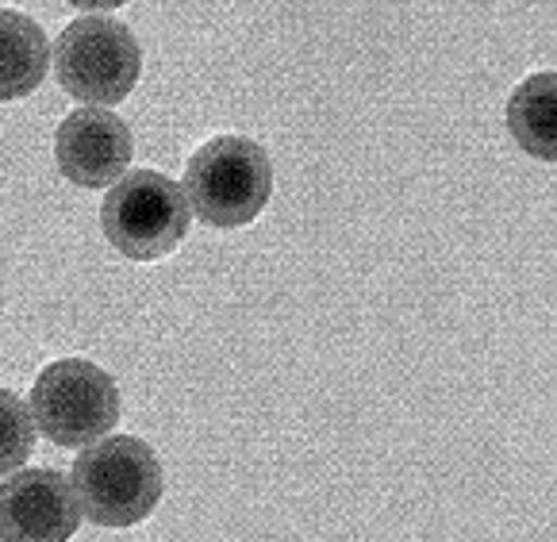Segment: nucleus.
Here are the masks:
<instances>
[{
    "label": "nucleus",
    "mask_w": 557,
    "mask_h": 542,
    "mask_svg": "<svg viewBox=\"0 0 557 542\" xmlns=\"http://www.w3.org/2000/svg\"><path fill=\"white\" fill-rule=\"evenodd\" d=\"M74 493L97 527H135L162 501V461L143 439L112 435L89 443L74 461Z\"/></svg>",
    "instance_id": "nucleus-1"
},
{
    "label": "nucleus",
    "mask_w": 557,
    "mask_h": 542,
    "mask_svg": "<svg viewBox=\"0 0 557 542\" xmlns=\"http://www.w3.org/2000/svg\"><path fill=\"white\" fill-rule=\"evenodd\" d=\"M181 189L208 227H243L270 205L273 162L255 139L220 135L189 158Z\"/></svg>",
    "instance_id": "nucleus-2"
},
{
    "label": "nucleus",
    "mask_w": 557,
    "mask_h": 542,
    "mask_svg": "<svg viewBox=\"0 0 557 542\" xmlns=\"http://www.w3.org/2000/svg\"><path fill=\"white\" fill-rule=\"evenodd\" d=\"M100 227L123 258L154 262L173 255L189 235V197L165 173L132 170L112 181L100 208Z\"/></svg>",
    "instance_id": "nucleus-3"
},
{
    "label": "nucleus",
    "mask_w": 557,
    "mask_h": 542,
    "mask_svg": "<svg viewBox=\"0 0 557 542\" xmlns=\"http://www.w3.org/2000/svg\"><path fill=\"white\" fill-rule=\"evenodd\" d=\"M32 419L54 446L77 451L120 423V389L92 361H50L32 389Z\"/></svg>",
    "instance_id": "nucleus-4"
},
{
    "label": "nucleus",
    "mask_w": 557,
    "mask_h": 542,
    "mask_svg": "<svg viewBox=\"0 0 557 542\" xmlns=\"http://www.w3.org/2000/svg\"><path fill=\"white\" fill-rule=\"evenodd\" d=\"M143 50L132 27L112 16L74 20L54 42V74L70 97L85 104H120L135 89Z\"/></svg>",
    "instance_id": "nucleus-5"
},
{
    "label": "nucleus",
    "mask_w": 557,
    "mask_h": 542,
    "mask_svg": "<svg viewBox=\"0 0 557 542\" xmlns=\"http://www.w3.org/2000/svg\"><path fill=\"white\" fill-rule=\"evenodd\" d=\"M82 523L74 481L58 469H16L0 485V539L66 542Z\"/></svg>",
    "instance_id": "nucleus-6"
},
{
    "label": "nucleus",
    "mask_w": 557,
    "mask_h": 542,
    "mask_svg": "<svg viewBox=\"0 0 557 542\" xmlns=\"http://www.w3.org/2000/svg\"><path fill=\"white\" fill-rule=\"evenodd\" d=\"M132 127L108 108H77L62 120L54 135V158L62 177L77 189H104L132 165Z\"/></svg>",
    "instance_id": "nucleus-7"
},
{
    "label": "nucleus",
    "mask_w": 557,
    "mask_h": 542,
    "mask_svg": "<svg viewBox=\"0 0 557 542\" xmlns=\"http://www.w3.org/2000/svg\"><path fill=\"white\" fill-rule=\"evenodd\" d=\"M50 42L24 12H0V100H24L47 77Z\"/></svg>",
    "instance_id": "nucleus-8"
},
{
    "label": "nucleus",
    "mask_w": 557,
    "mask_h": 542,
    "mask_svg": "<svg viewBox=\"0 0 557 542\" xmlns=\"http://www.w3.org/2000/svg\"><path fill=\"white\" fill-rule=\"evenodd\" d=\"M554 100L557 82L554 74H534L511 93L508 100V127L511 139L527 150V155L554 162L557 158V127H554Z\"/></svg>",
    "instance_id": "nucleus-9"
},
{
    "label": "nucleus",
    "mask_w": 557,
    "mask_h": 542,
    "mask_svg": "<svg viewBox=\"0 0 557 542\" xmlns=\"http://www.w3.org/2000/svg\"><path fill=\"white\" fill-rule=\"evenodd\" d=\"M32 446H35L32 408H27L16 393L0 389V477L16 473L20 466H27Z\"/></svg>",
    "instance_id": "nucleus-10"
},
{
    "label": "nucleus",
    "mask_w": 557,
    "mask_h": 542,
    "mask_svg": "<svg viewBox=\"0 0 557 542\" xmlns=\"http://www.w3.org/2000/svg\"><path fill=\"white\" fill-rule=\"evenodd\" d=\"M66 4H74V9H82V12H108V9L127 4V0H66Z\"/></svg>",
    "instance_id": "nucleus-11"
}]
</instances>
